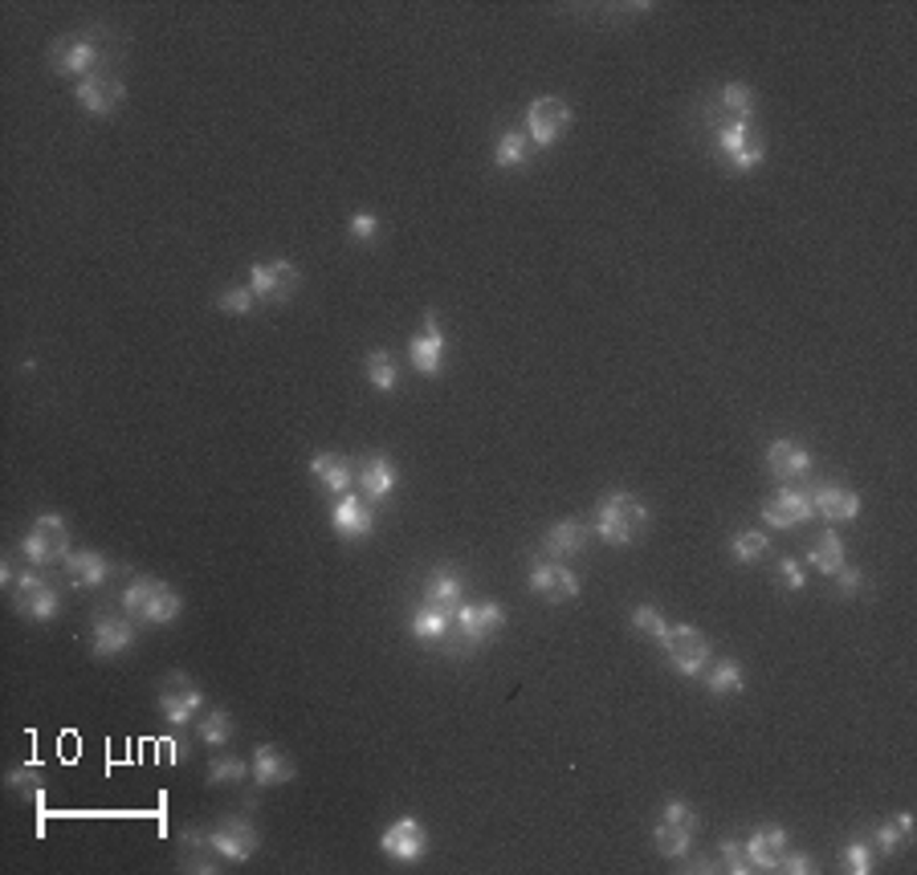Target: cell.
I'll list each match as a JSON object with an SVG mask.
<instances>
[{"label": "cell", "mask_w": 917, "mask_h": 875, "mask_svg": "<svg viewBox=\"0 0 917 875\" xmlns=\"http://www.w3.org/2000/svg\"><path fill=\"white\" fill-rule=\"evenodd\" d=\"M649 525V509L637 493H607L595 506V538L607 546H637Z\"/></svg>", "instance_id": "obj_1"}, {"label": "cell", "mask_w": 917, "mask_h": 875, "mask_svg": "<svg viewBox=\"0 0 917 875\" xmlns=\"http://www.w3.org/2000/svg\"><path fill=\"white\" fill-rule=\"evenodd\" d=\"M119 603H123V615L140 619V623H147V628H168V623H176L180 611H184L180 591H171L168 583L147 579V574L131 579V583L123 586V599Z\"/></svg>", "instance_id": "obj_2"}, {"label": "cell", "mask_w": 917, "mask_h": 875, "mask_svg": "<svg viewBox=\"0 0 917 875\" xmlns=\"http://www.w3.org/2000/svg\"><path fill=\"white\" fill-rule=\"evenodd\" d=\"M714 147L722 151V159H726L731 171H738V175L762 168V159H767V147H762V138L755 135L750 119H726V123H717Z\"/></svg>", "instance_id": "obj_3"}, {"label": "cell", "mask_w": 917, "mask_h": 875, "mask_svg": "<svg viewBox=\"0 0 917 875\" xmlns=\"http://www.w3.org/2000/svg\"><path fill=\"white\" fill-rule=\"evenodd\" d=\"M21 554L29 567H53V562H65L70 554V525L58 513H41L37 522L29 525V534L21 538Z\"/></svg>", "instance_id": "obj_4"}, {"label": "cell", "mask_w": 917, "mask_h": 875, "mask_svg": "<svg viewBox=\"0 0 917 875\" xmlns=\"http://www.w3.org/2000/svg\"><path fill=\"white\" fill-rule=\"evenodd\" d=\"M453 628H457V635H461V652L469 656L473 647L498 640L502 628H506V611H502V603H494V599L461 603L457 615H453Z\"/></svg>", "instance_id": "obj_5"}, {"label": "cell", "mask_w": 917, "mask_h": 875, "mask_svg": "<svg viewBox=\"0 0 917 875\" xmlns=\"http://www.w3.org/2000/svg\"><path fill=\"white\" fill-rule=\"evenodd\" d=\"M208 847L225 863H250L262 847V835L245 814H233V818H220L217 827L208 830Z\"/></svg>", "instance_id": "obj_6"}, {"label": "cell", "mask_w": 917, "mask_h": 875, "mask_svg": "<svg viewBox=\"0 0 917 875\" xmlns=\"http://www.w3.org/2000/svg\"><path fill=\"white\" fill-rule=\"evenodd\" d=\"M13 607L25 619H33V623H49L53 615L62 611V595H58V586H49L46 574H37V567H33L25 574H16Z\"/></svg>", "instance_id": "obj_7"}, {"label": "cell", "mask_w": 917, "mask_h": 875, "mask_svg": "<svg viewBox=\"0 0 917 875\" xmlns=\"http://www.w3.org/2000/svg\"><path fill=\"white\" fill-rule=\"evenodd\" d=\"M204 705V692L188 680L184 672H171L168 680H164V689H159V717L171 725V729H188V725L196 721V713H201Z\"/></svg>", "instance_id": "obj_8"}, {"label": "cell", "mask_w": 917, "mask_h": 875, "mask_svg": "<svg viewBox=\"0 0 917 875\" xmlns=\"http://www.w3.org/2000/svg\"><path fill=\"white\" fill-rule=\"evenodd\" d=\"M250 290L257 302H265V306H286V302L302 290V274H298V265H290V262H269V265L257 262L250 269Z\"/></svg>", "instance_id": "obj_9"}, {"label": "cell", "mask_w": 917, "mask_h": 875, "mask_svg": "<svg viewBox=\"0 0 917 875\" xmlns=\"http://www.w3.org/2000/svg\"><path fill=\"white\" fill-rule=\"evenodd\" d=\"M567 131H571V107H567L563 98L546 94V98H534V102H530L527 135L534 147H555Z\"/></svg>", "instance_id": "obj_10"}, {"label": "cell", "mask_w": 917, "mask_h": 875, "mask_svg": "<svg viewBox=\"0 0 917 875\" xmlns=\"http://www.w3.org/2000/svg\"><path fill=\"white\" fill-rule=\"evenodd\" d=\"M74 98H79V107L86 110V114H94V119H110L114 110L123 107L126 86H123V77L119 74L102 70V74L82 77L79 86H74Z\"/></svg>", "instance_id": "obj_11"}, {"label": "cell", "mask_w": 917, "mask_h": 875, "mask_svg": "<svg viewBox=\"0 0 917 875\" xmlns=\"http://www.w3.org/2000/svg\"><path fill=\"white\" fill-rule=\"evenodd\" d=\"M665 656H668V664L677 668L681 676H701L705 672V664H710V640L701 635L698 628H668V635H665Z\"/></svg>", "instance_id": "obj_12"}, {"label": "cell", "mask_w": 917, "mask_h": 875, "mask_svg": "<svg viewBox=\"0 0 917 875\" xmlns=\"http://www.w3.org/2000/svg\"><path fill=\"white\" fill-rule=\"evenodd\" d=\"M135 623H131V615H110V611H98L94 615V631H91V652L98 656V660H114V656H126L131 647H135Z\"/></svg>", "instance_id": "obj_13"}, {"label": "cell", "mask_w": 917, "mask_h": 875, "mask_svg": "<svg viewBox=\"0 0 917 875\" xmlns=\"http://www.w3.org/2000/svg\"><path fill=\"white\" fill-rule=\"evenodd\" d=\"M527 586L546 603H571L579 599V579L576 570H567L563 562L546 558V562H534L527 574Z\"/></svg>", "instance_id": "obj_14"}, {"label": "cell", "mask_w": 917, "mask_h": 875, "mask_svg": "<svg viewBox=\"0 0 917 875\" xmlns=\"http://www.w3.org/2000/svg\"><path fill=\"white\" fill-rule=\"evenodd\" d=\"M816 518V506H811L808 489H779L762 501V522L771 530H795Z\"/></svg>", "instance_id": "obj_15"}, {"label": "cell", "mask_w": 917, "mask_h": 875, "mask_svg": "<svg viewBox=\"0 0 917 875\" xmlns=\"http://www.w3.org/2000/svg\"><path fill=\"white\" fill-rule=\"evenodd\" d=\"M379 851L396 863H417L420 855L429 851V830L420 827L412 814H405V818H396V823L379 835Z\"/></svg>", "instance_id": "obj_16"}, {"label": "cell", "mask_w": 917, "mask_h": 875, "mask_svg": "<svg viewBox=\"0 0 917 875\" xmlns=\"http://www.w3.org/2000/svg\"><path fill=\"white\" fill-rule=\"evenodd\" d=\"M98 62H102V46L94 37H65L53 46V70L62 77H91L98 74Z\"/></svg>", "instance_id": "obj_17"}, {"label": "cell", "mask_w": 917, "mask_h": 875, "mask_svg": "<svg viewBox=\"0 0 917 875\" xmlns=\"http://www.w3.org/2000/svg\"><path fill=\"white\" fill-rule=\"evenodd\" d=\"M408 358H412V367H417L420 375H429V379L441 375V367H445V335H441L436 309L424 314V330L412 335V342H408Z\"/></svg>", "instance_id": "obj_18"}, {"label": "cell", "mask_w": 917, "mask_h": 875, "mask_svg": "<svg viewBox=\"0 0 917 875\" xmlns=\"http://www.w3.org/2000/svg\"><path fill=\"white\" fill-rule=\"evenodd\" d=\"M330 525H335V534H339V538L363 542V538H372L375 513H372V506H363V497H351V493H342L339 506L330 509Z\"/></svg>", "instance_id": "obj_19"}, {"label": "cell", "mask_w": 917, "mask_h": 875, "mask_svg": "<svg viewBox=\"0 0 917 875\" xmlns=\"http://www.w3.org/2000/svg\"><path fill=\"white\" fill-rule=\"evenodd\" d=\"M767 469H771V476H779V481H804V476H811L816 461H811L808 448H799L795 440L779 436L775 445L767 448Z\"/></svg>", "instance_id": "obj_20"}, {"label": "cell", "mask_w": 917, "mask_h": 875, "mask_svg": "<svg viewBox=\"0 0 917 875\" xmlns=\"http://www.w3.org/2000/svg\"><path fill=\"white\" fill-rule=\"evenodd\" d=\"M65 579L74 591H98L110 579V562L94 550H70L65 554Z\"/></svg>", "instance_id": "obj_21"}, {"label": "cell", "mask_w": 917, "mask_h": 875, "mask_svg": "<svg viewBox=\"0 0 917 875\" xmlns=\"http://www.w3.org/2000/svg\"><path fill=\"white\" fill-rule=\"evenodd\" d=\"M250 774L262 790H269V786H286V782H294V762H290L278 745H257V750H253V762H250Z\"/></svg>", "instance_id": "obj_22"}, {"label": "cell", "mask_w": 917, "mask_h": 875, "mask_svg": "<svg viewBox=\"0 0 917 875\" xmlns=\"http://www.w3.org/2000/svg\"><path fill=\"white\" fill-rule=\"evenodd\" d=\"M811 506L828 522H853L860 513V493L844 489V485H820V489H811Z\"/></svg>", "instance_id": "obj_23"}, {"label": "cell", "mask_w": 917, "mask_h": 875, "mask_svg": "<svg viewBox=\"0 0 917 875\" xmlns=\"http://www.w3.org/2000/svg\"><path fill=\"white\" fill-rule=\"evenodd\" d=\"M412 635H417V644L424 647H441V652H449L453 647V611H441V607H420L417 615H412Z\"/></svg>", "instance_id": "obj_24"}, {"label": "cell", "mask_w": 917, "mask_h": 875, "mask_svg": "<svg viewBox=\"0 0 917 875\" xmlns=\"http://www.w3.org/2000/svg\"><path fill=\"white\" fill-rule=\"evenodd\" d=\"M355 481L363 485V497L367 501H384L391 489H396V481H400V473H396V464L384 457V452H375V457H367V461L355 469Z\"/></svg>", "instance_id": "obj_25"}, {"label": "cell", "mask_w": 917, "mask_h": 875, "mask_svg": "<svg viewBox=\"0 0 917 875\" xmlns=\"http://www.w3.org/2000/svg\"><path fill=\"white\" fill-rule=\"evenodd\" d=\"M747 851H750V863H755L759 872H779V860H783V851H787V827H779V823L759 827L750 835Z\"/></svg>", "instance_id": "obj_26"}, {"label": "cell", "mask_w": 917, "mask_h": 875, "mask_svg": "<svg viewBox=\"0 0 917 875\" xmlns=\"http://www.w3.org/2000/svg\"><path fill=\"white\" fill-rule=\"evenodd\" d=\"M461 595H466V579L457 574L453 567H436L424 583V603L429 607H441V611H453L461 607Z\"/></svg>", "instance_id": "obj_27"}, {"label": "cell", "mask_w": 917, "mask_h": 875, "mask_svg": "<svg viewBox=\"0 0 917 875\" xmlns=\"http://www.w3.org/2000/svg\"><path fill=\"white\" fill-rule=\"evenodd\" d=\"M311 473L323 489L339 493V497L355 485V464L347 461V457H339V452H318V457L311 461Z\"/></svg>", "instance_id": "obj_28"}, {"label": "cell", "mask_w": 917, "mask_h": 875, "mask_svg": "<svg viewBox=\"0 0 917 875\" xmlns=\"http://www.w3.org/2000/svg\"><path fill=\"white\" fill-rule=\"evenodd\" d=\"M588 538H591V530L583 522H555L546 530L543 550L551 554L555 562H563V558H571V554H583Z\"/></svg>", "instance_id": "obj_29"}, {"label": "cell", "mask_w": 917, "mask_h": 875, "mask_svg": "<svg viewBox=\"0 0 917 875\" xmlns=\"http://www.w3.org/2000/svg\"><path fill=\"white\" fill-rule=\"evenodd\" d=\"M530 155H534V143H530L527 131H506V135L494 143V168H502V171L527 168Z\"/></svg>", "instance_id": "obj_30"}, {"label": "cell", "mask_w": 917, "mask_h": 875, "mask_svg": "<svg viewBox=\"0 0 917 875\" xmlns=\"http://www.w3.org/2000/svg\"><path fill=\"white\" fill-rule=\"evenodd\" d=\"M808 562L820 570V574H840V570L848 567V562H844V542H840L836 530H824V534H820V542L808 550Z\"/></svg>", "instance_id": "obj_31"}, {"label": "cell", "mask_w": 917, "mask_h": 875, "mask_svg": "<svg viewBox=\"0 0 917 875\" xmlns=\"http://www.w3.org/2000/svg\"><path fill=\"white\" fill-rule=\"evenodd\" d=\"M363 375H367V384H372L375 391H396V387H400L396 358H391V351H384V347H375V351L363 358Z\"/></svg>", "instance_id": "obj_32"}, {"label": "cell", "mask_w": 917, "mask_h": 875, "mask_svg": "<svg viewBox=\"0 0 917 875\" xmlns=\"http://www.w3.org/2000/svg\"><path fill=\"white\" fill-rule=\"evenodd\" d=\"M705 689L714 696H738L747 689V676H743V664L738 660H717L710 672H705Z\"/></svg>", "instance_id": "obj_33"}, {"label": "cell", "mask_w": 917, "mask_h": 875, "mask_svg": "<svg viewBox=\"0 0 917 875\" xmlns=\"http://www.w3.org/2000/svg\"><path fill=\"white\" fill-rule=\"evenodd\" d=\"M653 847L665 855V860H685L689 855V847H693V830H681V827H673V823H656V830H653Z\"/></svg>", "instance_id": "obj_34"}, {"label": "cell", "mask_w": 917, "mask_h": 875, "mask_svg": "<svg viewBox=\"0 0 917 875\" xmlns=\"http://www.w3.org/2000/svg\"><path fill=\"white\" fill-rule=\"evenodd\" d=\"M909 839H914V814L909 811H902L893 823H881V827H877V847H881L885 855H897Z\"/></svg>", "instance_id": "obj_35"}, {"label": "cell", "mask_w": 917, "mask_h": 875, "mask_svg": "<svg viewBox=\"0 0 917 875\" xmlns=\"http://www.w3.org/2000/svg\"><path fill=\"white\" fill-rule=\"evenodd\" d=\"M4 782H9V790H16L25 802H33V806L46 802V782H41V769L37 766H16Z\"/></svg>", "instance_id": "obj_36"}, {"label": "cell", "mask_w": 917, "mask_h": 875, "mask_svg": "<svg viewBox=\"0 0 917 875\" xmlns=\"http://www.w3.org/2000/svg\"><path fill=\"white\" fill-rule=\"evenodd\" d=\"M771 550V538L762 534V530H738L731 538V554L734 562H743V567H750V562H759L762 554Z\"/></svg>", "instance_id": "obj_37"}, {"label": "cell", "mask_w": 917, "mask_h": 875, "mask_svg": "<svg viewBox=\"0 0 917 875\" xmlns=\"http://www.w3.org/2000/svg\"><path fill=\"white\" fill-rule=\"evenodd\" d=\"M717 102H722V110H726L731 119H750V114H755V90H750L747 82H731V86H722Z\"/></svg>", "instance_id": "obj_38"}, {"label": "cell", "mask_w": 917, "mask_h": 875, "mask_svg": "<svg viewBox=\"0 0 917 875\" xmlns=\"http://www.w3.org/2000/svg\"><path fill=\"white\" fill-rule=\"evenodd\" d=\"M196 733H201L204 745H225V741L233 738V717L225 708H208L201 717V725H196Z\"/></svg>", "instance_id": "obj_39"}, {"label": "cell", "mask_w": 917, "mask_h": 875, "mask_svg": "<svg viewBox=\"0 0 917 875\" xmlns=\"http://www.w3.org/2000/svg\"><path fill=\"white\" fill-rule=\"evenodd\" d=\"M632 628H637L644 640H653V644H665V635H668L665 615L656 611L653 603H640L637 611H632Z\"/></svg>", "instance_id": "obj_40"}, {"label": "cell", "mask_w": 917, "mask_h": 875, "mask_svg": "<svg viewBox=\"0 0 917 875\" xmlns=\"http://www.w3.org/2000/svg\"><path fill=\"white\" fill-rule=\"evenodd\" d=\"M217 309L220 314H233V318H245V314L257 309V297H253L250 285H229V290H220Z\"/></svg>", "instance_id": "obj_41"}, {"label": "cell", "mask_w": 917, "mask_h": 875, "mask_svg": "<svg viewBox=\"0 0 917 875\" xmlns=\"http://www.w3.org/2000/svg\"><path fill=\"white\" fill-rule=\"evenodd\" d=\"M250 774V762L241 757H213L208 762V786H237Z\"/></svg>", "instance_id": "obj_42"}, {"label": "cell", "mask_w": 917, "mask_h": 875, "mask_svg": "<svg viewBox=\"0 0 917 875\" xmlns=\"http://www.w3.org/2000/svg\"><path fill=\"white\" fill-rule=\"evenodd\" d=\"M840 867L848 875H869L872 867H877V855H872L869 843H860V839H853V843L840 851Z\"/></svg>", "instance_id": "obj_43"}, {"label": "cell", "mask_w": 917, "mask_h": 875, "mask_svg": "<svg viewBox=\"0 0 917 875\" xmlns=\"http://www.w3.org/2000/svg\"><path fill=\"white\" fill-rule=\"evenodd\" d=\"M722 867H726L731 875H750V872H755L747 843H738V839H726V843H722Z\"/></svg>", "instance_id": "obj_44"}, {"label": "cell", "mask_w": 917, "mask_h": 875, "mask_svg": "<svg viewBox=\"0 0 917 875\" xmlns=\"http://www.w3.org/2000/svg\"><path fill=\"white\" fill-rule=\"evenodd\" d=\"M665 823H673V827H681V830H698V814H693L689 802L668 799L665 802Z\"/></svg>", "instance_id": "obj_45"}, {"label": "cell", "mask_w": 917, "mask_h": 875, "mask_svg": "<svg viewBox=\"0 0 917 875\" xmlns=\"http://www.w3.org/2000/svg\"><path fill=\"white\" fill-rule=\"evenodd\" d=\"M375 236H379V220H375V212L351 216V241H355V245H372Z\"/></svg>", "instance_id": "obj_46"}, {"label": "cell", "mask_w": 917, "mask_h": 875, "mask_svg": "<svg viewBox=\"0 0 917 875\" xmlns=\"http://www.w3.org/2000/svg\"><path fill=\"white\" fill-rule=\"evenodd\" d=\"M779 583L787 586V591H804V586H808V570L799 567L795 558H783V562H779Z\"/></svg>", "instance_id": "obj_47"}, {"label": "cell", "mask_w": 917, "mask_h": 875, "mask_svg": "<svg viewBox=\"0 0 917 875\" xmlns=\"http://www.w3.org/2000/svg\"><path fill=\"white\" fill-rule=\"evenodd\" d=\"M779 872H792V875H811L816 872V863H811L808 851H783V860H779Z\"/></svg>", "instance_id": "obj_48"}, {"label": "cell", "mask_w": 917, "mask_h": 875, "mask_svg": "<svg viewBox=\"0 0 917 875\" xmlns=\"http://www.w3.org/2000/svg\"><path fill=\"white\" fill-rule=\"evenodd\" d=\"M832 579L840 583V599H853V595H860V586H865V574L853 567H844L840 574H832Z\"/></svg>", "instance_id": "obj_49"}, {"label": "cell", "mask_w": 917, "mask_h": 875, "mask_svg": "<svg viewBox=\"0 0 917 875\" xmlns=\"http://www.w3.org/2000/svg\"><path fill=\"white\" fill-rule=\"evenodd\" d=\"M0 583H4V586H13V583H16V574H13V567H9V558L0 562Z\"/></svg>", "instance_id": "obj_50"}]
</instances>
